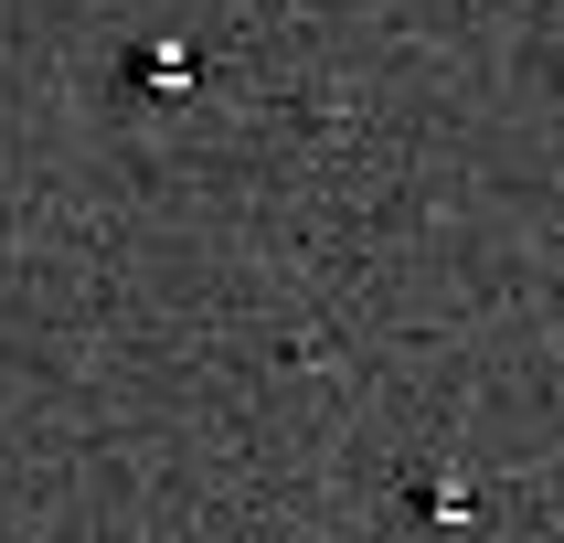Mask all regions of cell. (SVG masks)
Here are the masks:
<instances>
[{
	"label": "cell",
	"mask_w": 564,
	"mask_h": 543,
	"mask_svg": "<svg viewBox=\"0 0 564 543\" xmlns=\"http://www.w3.org/2000/svg\"><path fill=\"white\" fill-rule=\"evenodd\" d=\"M139 86H192V43H139Z\"/></svg>",
	"instance_id": "1"
}]
</instances>
